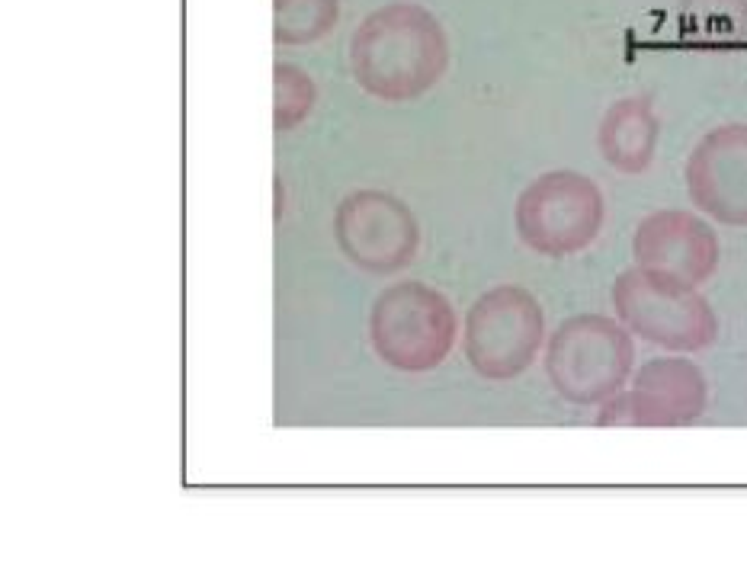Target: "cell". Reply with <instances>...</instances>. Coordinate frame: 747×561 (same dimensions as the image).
<instances>
[{
	"instance_id": "5",
	"label": "cell",
	"mask_w": 747,
	"mask_h": 561,
	"mask_svg": "<svg viewBox=\"0 0 747 561\" xmlns=\"http://www.w3.org/2000/svg\"><path fill=\"white\" fill-rule=\"evenodd\" d=\"M616 314L632 334L670 350H699L715 337V314L693 282L632 267L613 286Z\"/></svg>"
},
{
	"instance_id": "1",
	"label": "cell",
	"mask_w": 747,
	"mask_h": 561,
	"mask_svg": "<svg viewBox=\"0 0 747 561\" xmlns=\"http://www.w3.org/2000/svg\"><path fill=\"white\" fill-rule=\"evenodd\" d=\"M350 67L366 94L385 103L421 96L446 67V39L430 13L407 4L372 13L350 42Z\"/></svg>"
},
{
	"instance_id": "10",
	"label": "cell",
	"mask_w": 747,
	"mask_h": 561,
	"mask_svg": "<svg viewBox=\"0 0 747 561\" xmlns=\"http://www.w3.org/2000/svg\"><path fill=\"white\" fill-rule=\"evenodd\" d=\"M632 254L638 267L699 286L719 263V240L706 221L690 212H654L635 231Z\"/></svg>"
},
{
	"instance_id": "12",
	"label": "cell",
	"mask_w": 747,
	"mask_h": 561,
	"mask_svg": "<svg viewBox=\"0 0 747 561\" xmlns=\"http://www.w3.org/2000/svg\"><path fill=\"white\" fill-rule=\"evenodd\" d=\"M273 126L276 132H292L299 122L308 119L314 106V84L305 71L295 65L276 67V90H273Z\"/></svg>"
},
{
	"instance_id": "7",
	"label": "cell",
	"mask_w": 747,
	"mask_h": 561,
	"mask_svg": "<svg viewBox=\"0 0 747 561\" xmlns=\"http://www.w3.org/2000/svg\"><path fill=\"white\" fill-rule=\"evenodd\" d=\"M334 240L353 267L375 276L404 270L417 254L421 225L411 206L385 189H356L334 212Z\"/></svg>"
},
{
	"instance_id": "2",
	"label": "cell",
	"mask_w": 747,
	"mask_h": 561,
	"mask_svg": "<svg viewBox=\"0 0 747 561\" xmlns=\"http://www.w3.org/2000/svg\"><path fill=\"white\" fill-rule=\"evenodd\" d=\"M459 321L440 289L404 279L379 292L369 311V343L398 372H430L453 353Z\"/></svg>"
},
{
	"instance_id": "3",
	"label": "cell",
	"mask_w": 747,
	"mask_h": 561,
	"mask_svg": "<svg viewBox=\"0 0 747 561\" xmlns=\"http://www.w3.org/2000/svg\"><path fill=\"white\" fill-rule=\"evenodd\" d=\"M546 337L542 305L523 286H494L472 301L462 328L465 360L481 379L507 382L526 372Z\"/></svg>"
},
{
	"instance_id": "11",
	"label": "cell",
	"mask_w": 747,
	"mask_h": 561,
	"mask_svg": "<svg viewBox=\"0 0 747 561\" xmlns=\"http://www.w3.org/2000/svg\"><path fill=\"white\" fill-rule=\"evenodd\" d=\"M658 145V122L645 109V103H619L607 113L600 126V151L613 167L626 174H638L651 164Z\"/></svg>"
},
{
	"instance_id": "9",
	"label": "cell",
	"mask_w": 747,
	"mask_h": 561,
	"mask_svg": "<svg viewBox=\"0 0 747 561\" xmlns=\"http://www.w3.org/2000/svg\"><path fill=\"white\" fill-rule=\"evenodd\" d=\"M687 187L699 209L728 225H747V126L709 132L693 148Z\"/></svg>"
},
{
	"instance_id": "8",
	"label": "cell",
	"mask_w": 747,
	"mask_h": 561,
	"mask_svg": "<svg viewBox=\"0 0 747 561\" xmlns=\"http://www.w3.org/2000/svg\"><path fill=\"white\" fill-rule=\"evenodd\" d=\"M706 408V382L696 366L683 360H654L635 375V385L607 404L603 423H670L696 421Z\"/></svg>"
},
{
	"instance_id": "6",
	"label": "cell",
	"mask_w": 747,
	"mask_h": 561,
	"mask_svg": "<svg viewBox=\"0 0 747 561\" xmlns=\"http://www.w3.org/2000/svg\"><path fill=\"white\" fill-rule=\"evenodd\" d=\"M514 221L529 250L542 257H568L600 234L603 196L584 174L552 170L520 193Z\"/></svg>"
},
{
	"instance_id": "4",
	"label": "cell",
	"mask_w": 747,
	"mask_h": 561,
	"mask_svg": "<svg viewBox=\"0 0 747 561\" xmlns=\"http://www.w3.org/2000/svg\"><path fill=\"white\" fill-rule=\"evenodd\" d=\"M632 369L629 331L603 314L568 318L546 350L548 382L574 404H600L622 388Z\"/></svg>"
}]
</instances>
